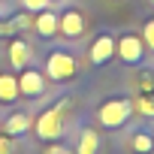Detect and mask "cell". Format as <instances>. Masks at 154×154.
<instances>
[{
	"mask_svg": "<svg viewBox=\"0 0 154 154\" xmlns=\"http://www.w3.org/2000/svg\"><path fill=\"white\" fill-rule=\"evenodd\" d=\"M133 118V100L130 97H109L97 109V121L103 130H121Z\"/></svg>",
	"mask_w": 154,
	"mask_h": 154,
	"instance_id": "1",
	"label": "cell"
},
{
	"mask_svg": "<svg viewBox=\"0 0 154 154\" xmlns=\"http://www.w3.org/2000/svg\"><path fill=\"white\" fill-rule=\"evenodd\" d=\"M75 72H79V60H75L72 51L54 48L45 57V79H51V82H72Z\"/></svg>",
	"mask_w": 154,
	"mask_h": 154,
	"instance_id": "2",
	"label": "cell"
},
{
	"mask_svg": "<svg viewBox=\"0 0 154 154\" xmlns=\"http://www.w3.org/2000/svg\"><path fill=\"white\" fill-rule=\"evenodd\" d=\"M63 109H66V100H60L57 106L45 109V112L36 118V124H33L36 139H42V142H54V139L63 136Z\"/></svg>",
	"mask_w": 154,
	"mask_h": 154,
	"instance_id": "3",
	"label": "cell"
},
{
	"mask_svg": "<svg viewBox=\"0 0 154 154\" xmlns=\"http://www.w3.org/2000/svg\"><path fill=\"white\" fill-rule=\"evenodd\" d=\"M145 42H142V36L139 33H121V36H115V57H121V63H127V66H139L142 60H145Z\"/></svg>",
	"mask_w": 154,
	"mask_h": 154,
	"instance_id": "4",
	"label": "cell"
},
{
	"mask_svg": "<svg viewBox=\"0 0 154 154\" xmlns=\"http://www.w3.org/2000/svg\"><path fill=\"white\" fill-rule=\"evenodd\" d=\"M45 88H48V79H45L39 69H33V66H24L21 69V75H18V94L21 97L36 100V97L45 94Z\"/></svg>",
	"mask_w": 154,
	"mask_h": 154,
	"instance_id": "5",
	"label": "cell"
},
{
	"mask_svg": "<svg viewBox=\"0 0 154 154\" xmlns=\"http://www.w3.org/2000/svg\"><path fill=\"white\" fill-rule=\"evenodd\" d=\"M57 33H63L66 39H82L85 36V15L79 9H63L57 15Z\"/></svg>",
	"mask_w": 154,
	"mask_h": 154,
	"instance_id": "6",
	"label": "cell"
},
{
	"mask_svg": "<svg viewBox=\"0 0 154 154\" xmlns=\"http://www.w3.org/2000/svg\"><path fill=\"white\" fill-rule=\"evenodd\" d=\"M115 57V33H100L94 42H91V48H88V60L94 63V66H103V63H109Z\"/></svg>",
	"mask_w": 154,
	"mask_h": 154,
	"instance_id": "7",
	"label": "cell"
},
{
	"mask_svg": "<svg viewBox=\"0 0 154 154\" xmlns=\"http://www.w3.org/2000/svg\"><path fill=\"white\" fill-rule=\"evenodd\" d=\"M127 145H130L133 154H154V133H151L148 127H136V130L130 133Z\"/></svg>",
	"mask_w": 154,
	"mask_h": 154,
	"instance_id": "8",
	"label": "cell"
},
{
	"mask_svg": "<svg viewBox=\"0 0 154 154\" xmlns=\"http://www.w3.org/2000/svg\"><path fill=\"white\" fill-rule=\"evenodd\" d=\"M42 39H51L54 33H57V12L54 9H42V12H36V18H33V24H30Z\"/></svg>",
	"mask_w": 154,
	"mask_h": 154,
	"instance_id": "9",
	"label": "cell"
},
{
	"mask_svg": "<svg viewBox=\"0 0 154 154\" xmlns=\"http://www.w3.org/2000/svg\"><path fill=\"white\" fill-rule=\"evenodd\" d=\"M97 151H100V133H97L94 127H82L72 154H97Z\"/></svg>",
	"mask_w": 154,
	"mask_h": 154,
	"instance_id": "10",
	"label": "cell"
},
{
	"mask_svg": "<svg viewBox=\"0 0 154 154\" xmlns=\"http://www.w3.org/2000/svg\"><path fill=\"white\" fill-rule=\"evenodd\" d=\"M30 127H33V121H30V115H27V112H12V115L3 121V133H6V136H12V139H15V136H24Z\"/></svg>",
	"mask_w": 154,
	"mask_h": 154,
	"instance_id": "11",
	"label": "cell"
},
{
	"mask_svg": "<svg viewBox=\"0 0 154 154\" xmlns=\"http://www.w3.org/2000/svg\"><path fill=\"white\" fill-rule=\"evenodd\" d=\"M18 97H21V94H18V75L0 72V103H3V106H12Z\"/></svg>",
	"mask_w": 154,
	"mask_h": 154,
	"instance_id": "12",
	"label": "cell"
},
{
	"mask_svg": "<svg viewBox=\"0 0 154 154\" xmlns=\"http://www.w3.org/2000/svg\"><path fill=\"white\" fill-rule=\"evenodd\" d=\"M9 60H12L15 69H24V66H27V60H30V48H27L24 39H12V45H9Z\"/></svg>",
	"mask_w": 154,
	"mask_h": 154,
	"instance_id": "13",
	"label": "cell"
},
{
	"mask_svg": "<svg viewBox=\"0 0 154 154\" xmlns=\"http://www.w3.org/2000/svg\"><path fill=\"white\" fill-rule=\"evenodd\" d=\"M133 112H139V115H145V118H154V97H148V94L136 97V100H133Z\"/></svg>",
	"mask_w": 154,
	"mask_h": 154,
	"instance_id": "14",
	"label": "cell"
},
{
	"mask_svg": "<svg viewBox=\"0 0 154 154\" xmlns=\"http://www.w3.org/2000/svg\"><path fill=\"white\" fill-rule=\"evenodd\" d=\"M139 36H142L145 48H148V51L154 54V18H148V21L142 24V33H139Z\"/></svg>",
	"mask_w": 154,
	"mask_h": 154,
	"instance_id": "15",
	"label": "cell"
},
{
	"mask_svg": "<svg viewBox=\"0 0 154 154\" xmlns=\"http://www.w3.org/2000/svg\"><path fill=\"white\" fill-rule=\"evenodd\" d=\"M48 3L51 0H21V6H24V12H42V9H48Z\"/></svg>",
	"mask_w": 154,
	"mask_h": 154,
	"instance_id": "16",
	"label": "cell"
},
{
	"mask_svg": "<svg viewBox=\"0 0 154 154\" xmlns=\"http://www.w3.org/2000/svg\"><path fill=\"white\" fill-rule=\"evenodd\" d=\"M0 154H12V136H0Z\"/></svg>",
	"mask_w": 154,
	"mask_h": 154,
	"instance_id": "17",
	"label": "cell"
},
{
	"mask_svg": "<svg viewBox=\"0 0 154 154\" xmlns=\"http://www.w3.org/2000/svg\"><path fill=\"white\" fill-rule=\"evenodd\" d=\"M42 154H72V148H63V145H51L48 151H42Z\"/></svg>",
	"mask_w": 154,
	"mask_h": 154,
	"instance_id": "18",
	"label": "cell"
},
{
	"mask_svg": "<svg viewBox=\"0 0 154 154\" xmlns=\"http://www.w3.org/2000/svg\"><path fill=\"white\" fill-rule=\"evenodd\" d=\"M3 15H6V9H3V3H0V18H3Z\"/></svg>",
	"mask_w": 154,
	"mask_h": 154,
	"instance_id": "19",
	"label": "cell"
},
{
	"mask_svg": "<svg viewBox=\"0 0 154 154\" xmlns=\"http://www.w3.org/2000/svg\"><path fill=\"white\" fill-rule=\"evenodd\" d=\"M151 6H154V0H151Z\"/></svg>",
	"mask_w": 154,
	"mask_h": 154,
	"instance_id": "20",
	"label": "cell"
}]
</instances>
